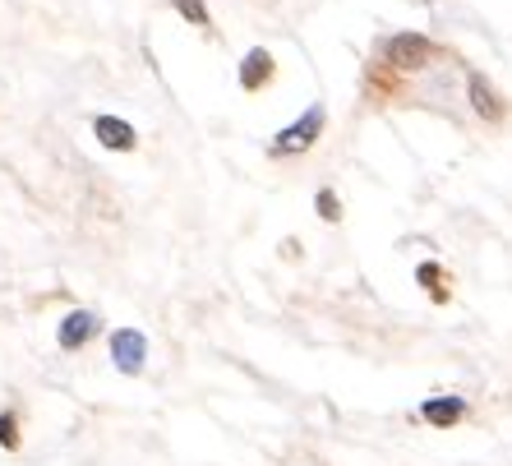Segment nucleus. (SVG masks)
I'll list each match as a JSON object with an SVG mask.
<instances>
[{
  "label": "nucleus",
  "mask_w": 512,
  "mask_h": 466,
  "mask_svg": "<svg viewBox=\"0 0 512 466\" xmlns=\"http://www.w3.org/2000/svg\"><path fill=\"white\" fill-rule=\"evenodd\" d=\"M323 125H328V111L314 102V107H305L300 111V120H291L286 130H277V139H273V153H305V148H314V139L323 134Z\"/></svg>",
  "instance_id": "obj_1"
},
{
  "label": "nucleus",
  "mask_w": 512,
  "mask_h": 466,
  "mask_svg": "<svg viewBox=\"0 0 512 466\" xmlns=\"http://www.w3.org/2000/svg\"><path fill=\"white\" fill-rule=\"evenodd\" d=\"M383 56L393 60L397 70H420V65H429L434 60V42L420 33H397L383 42Z\"/></svg>",
  "instance_id": "obj_2"
},
{
  "label": "nucleus",
  "mask_w": 512,
  "mask_h": 466,
  "mask_svg": "<svg viewBox=\"0 0 512 466\" xmlns=\"http://www.w3.org/2000/svg\"><path fill=\"white\" fill-rule=\"evenodd\" d=\"M111 360H116L120 374H139L143 360H148V337H143L139 328H120V333H111Z\"/></svg>",
  "instance_id": "obj_3"
},
{
  "label": "nucleus",
  "mask_w": 512,
  "mask_h": 466,
  "mask_svg": "<svg viewBox=\"0 0 512 466\" xmlns=\"http://www.w3.org/2000/svg\"><path fill=\"white\" fill-rule=\"evenodd\" d=\"M93 134H97V144L111 148V153H130V148L139 144L134 125L130 120H120V116H93Z\"/></svg>",
  "instance_id": "obj_4"
},
{
  "label": "nucleus",
  "mask_w": 512,
  "mask_h": 466,
  "mask_svg": "<svg viewBox=\"0 0 512 466\" xmlns=\"http://www.w3.org/2000/svg\"><path fill=\"white\" fill-rule=\"evenodd\" d=\"M93 333H97V314L93 310H70L65 319H60V328H56V337H60V347L65 351H79Z\"/></svg>",
  "instance_id": "obj_5"
},
{
  "label": "nucleus",
  "mask_w": 512,
  "mask_h": 466,
  "mask_svg": "<svg viewBox=\"0 0 512 466\" xmlns=\"http://www.w3.org/2000/svg\"><path fill=\"white\" fill-rule=\"evenodd\" d=\"M268 79H273V51H268V47L245 51V60H240V88H245V93H254V88H263Z\"/></svg>",
  "instance_id": "obj_6"
},
{
  "label": "nucleus",
  "mask_w": 512,
  "mask_h": 466,
  "mask_svg": "<svg viewBox=\"0 0 512 466\" xmlns=\"http://www.w3.org/2000/svg\"><path fill=\"white\" fill-rule=\"evenodd\" d=\"M420 416H425L429 425L448 430V425H457V420L466 416V397H429L425 407H420Z\"/></svg>",
  "instance_id": "obj_7"
},
{
  "label": "nucleus",
  "mask_w": 512,
  "mask_h": 466,
  "mask_svg": "<svg viewBox=\"0 0 512 466\" xmlns=\"http://www.w3.org/2000/svg\"><path fill=\"white\" fill-rule=\"evenodd\" d=\"M466 88H471V107H476L480 116H485V120H503V97L489 88L485 74H471V79H466Z\"/></svg>",
  "instance_id": "obj_8"
},
{
  "label": "nucleus",
  "mask_w": 512,
  "mask_h": 466,
  "mask_svg": "<svg viewBox=\"0 0 512 466\" xmlns=\"http://www.w3.org/2000/svg\"><path fill=\"white\" fill-rule=\"evenodd\" d=\"M171 10H176L180 19H190V24H208V5H203V0H171Z\"/></svg>",
  "instance_id": "obj_9"
},
{
  "label": "nucleus",
  "mask_w": 512,
  "mask_h": 466,
  "mask_svg": "<svg viewBox=\"0 0 512 466\" xmlns=\"http://www.w3.org/2000/svg\"><path fill=\"white\" fill-rule=\"evenodd\" d=\"M314 208H319L323 222H337V217H342V204H337L333 190H319V194H314Z\"/></svg>",
  "instance_id": "obj_10"
},
{
  "label": "nucleus",
  "mask_w": 512,
  "mask_h": 466,
  "mask_svg": "<svg viewBox=\"0 0 512 466\" xmlns=\"http://www.w3.org/2000/svg\"><path fill=\"white\" fill-rule=\"evenodd\" d=\"M0 448H19V420H14V411H0Z\"/></svg>",
  "instance_id": "obj_11"
},
{
  "label": "nucleus",
  "mask_w": 512,
  "mask_h": 466,
  "mask_svg": "<svg viewBox=\"0 0 512 466\" xmlns=\"http://www.w3.org/2000/svg\"><path fill=\"white\" fill-rule=\"evenodd\" d=\"M416 282H420V287H434V282H439V268H434V263H420Z\"/></svg>",
  "instance_id": "obj_12"
}]
</instances>
